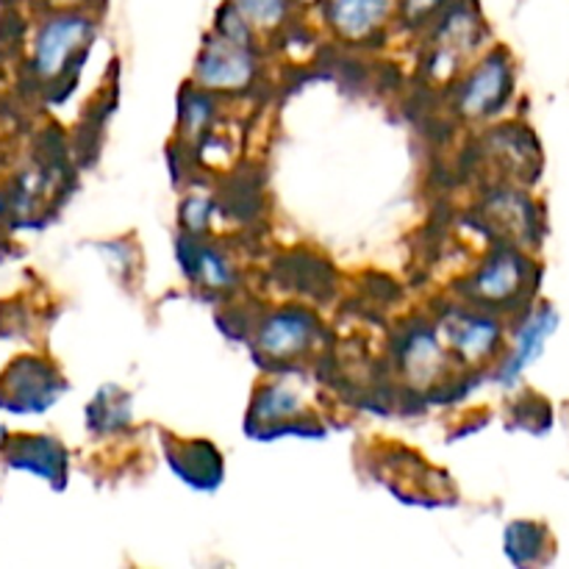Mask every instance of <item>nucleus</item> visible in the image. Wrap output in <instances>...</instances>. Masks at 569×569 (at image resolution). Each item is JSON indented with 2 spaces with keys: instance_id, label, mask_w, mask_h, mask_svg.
<instances>
[{
  "instance_id": "13",
  "label": "nucleus",
  "mask_w": 569,
  "mask_h": 569,
  "mask_svg": "<svg viewBox=\"0 0 569 569\" xmlns=\"http://www.w3.org/2000/svg\"><path fill=\"white\" fill-rule=\"evenodd\" d=\"M545 539H548V531L537 522H515L506 531V556L515 565H537Z\"/></svg>"
},
{
  "instance_id": "15",
  "label": "nucleus",
  "mask_w": 569,
  "mask_h": 569,
  "mask_svg": "<svg viewBox=\"0 0 569 569\" xmlns=\"http://www.w3.org/2000/svg\"><path fill=\"white\" fill-rule=\"evenodd\" d=\"M233 6H237L253 26L272 28L283 20V14H287L289 0H233Z\"/></svg>"
},
{
  "instance_id": "17",
  "label": "nucleus",
  "mask_w": 569,
  "mask_h": 569,
  "mask_svg": "<svg viewBox=\"0 0 569 569\" xmlns=\"http://www.w3.org/2000/svg\"><path fill=\"white\" fill-rule=\"evenodd\" d=\"M206 220H209V203L206 200H189L183 206V222H187L192 231H203Z\"/></svg>"
},
{
  "instance_id": "11",
  "label": "nucleus",
  "mask_w": 569,
  "mask_h": 569,
  "mask_svg": "<svg viewBox=\"0 0 569 569\" xmlns=\"http://www.w3.org/2000/svg\"><path fill=\"white\" fill-rule=\"evenodd\" d=\"M178 250H181L183 267H187L194 278H200L203 283H209V287L214 289H226L233 283L231 267H228L226 259L217 256L211 248L183 239V242L178 244Z\"/></svg>"
},
{
  "instance_id": "18",
  "label": "nucleus",
  "mask_w": 569,
  "mask_h": 569,
  "mask_svg": "<svg viewBox=\"0 0 569 569\" xmlns=\"http://www.w3.org/2000/svg\"><path fill=\"white\" fill-rule=\"evenodd\" d=\"M439 6H442V0H403V14L409 20H422L431 11H437Z\"/></svg>"
},
{
  "instance_id": "4",
  "label": "nucleus",
  "mask_w": 569,
  "mask_h": 569,
  "mask_svg": "<svg viewBox=\"0 0 569 569\" xmlns=\"http://www.w3.org/2000/svg\"><path fill=\"white\" fill-rule=\"evenodd\" d=\"M511 92V70L503 56H489L481 67L470 76L465 92H461V111L467 117L492 114L503 106L506 94Z\"/></svg>"
},
{
  "instance_id": "12",
  "label": "nucleus",
  "mask_w": 569,
  "mask_h": 569,
  "mask_svg": "<svg viewBox=\"0 0 569 569\" xmlns=\"http://www.w3.org/2000/svg\"><path fill=\"white\" fill-rule=\"evenodd\" d=\"M445 356L442 348L437 345V339L431 333L420 331L417 337H411L403 348V367L411 378H415L420 387H426L428 381L437 378V372L442 370Z\"/></svg>"
},
{
  "instance_id": "10",
  "label": "nucleus",
  "mask_w": 569,
  "mask_h": 569,
  "mask_svg": "<svg viewBox=\"0 0 569 569\" xmlns=\"http://www.w3.org/2000/svg\"><path fill=\"white\" fill-rule=\"evenodd\" d=\"M448 333L453 339L456 350H459L465 359H481L489 350L498 345L500 331L492 320H483V317H453L448 320Z\"/></svg>"
},
{
  "instance_id": "2",
  "label": "nucleus",
  "mask_w": 569,
  "mask_h": 569,
  "mask_svg": "<svg viewBox=\"0 0 569 569\" xmlns=\"http://www.w3.org/2000/svg\"><path fill=\"white\" fill-rule=\"evenodd\" d=\"M92 37V22L81 14H59L37 37V72L42 78H56L67 67L70 56Z\"/></svg>"
},
{
  "instance_id": "6",
  "label": "nucleus",
  "mask_w": 569,
  "mask_h": 569,
  "mask_svg": "<svg viewBox=\"0 0 569 569\" xmlns=\"http://www.w3.org/2000/svg\"><path fill=\"white\" fill-rule=\"evenodd\" d=\"M556 326H559V315H556L550 306L539 309L537 315L526 322V328H522L520 337H517L515 353H511V359L506 361L503 372H500V383H515L517 378L522 376V370L531 367L533 361L542 356L545 342L553 337Z\"/></svg>"
},
{
  "instance_id": "5",
  "label": "nucleus",
  "mask_w": 569,
  "mask_h": 569,
  "mask_svg": "<svg viewBox=\"0 0 569 569\" xmlns=\"http://www.w3.org/2000/svg\"><path fill=\"white\" fill-rule=\"evenodd\" d=\"M315 317L306 315L300 309H287L272 315L270 320L261 326L259 345L267 356L272 359H292V356L303 353L315 337Z\"/></svg>"
},
{
  "instance_id": "8",
  "label": "nucleus",
  "mask_w": 569,
  "mask_h": 569,
  "mask_svg": "<svg viewBox=\"0 0 569 569\" xmlns=\"http://www.w3.org/2000/svg\"><path fill=\"white\" fill-rule=\"evenodd\" d=\"M526 281V264L515 253H500L481 270L472 281V292L478 300H506L517 295Z\"/></svg>"
},
{
  "instance_id": "3",
  "label": "nucleus",
  "mask_w": 569,
  "mask_h": 569,
  "mask_svg": "<svg viewBox=\"0 0 569 569\" xmlns=\"http://www.w3.org/2000/svg\"><path fill=\"white\" fill-rule=\"evenodd\" d=\"M0 383L6 387L0 406L11 411H44L61 395L56 372L31 359L17 361Z\"/></svg>"
},
{
  "instance_id": "19",
  "label": "nucleus",
  "mask_w": 569,
  "mask_h": 569,
  "mask_svg": "<svg viewBox=\"0 0 569 569\" xmlns=\"http://www.w3.org/2000/svg\"><path fill=\"white\" fill-rule=\"evenodd\" d=\"M0 439H3V428H0Z\"/></svg>"
},
{
  "instance_id": "14",
  "label": "nucleus",
  "mask_w": 569,
  "mask_h": 569,
  "mask_svg": "<svg viewBox=\"0 0 569 569\" xmlns=\"http://www.w3.org/2000/svg\"><path fill=\"white\" fill-rule=\"evenodd\" d=\"M300 411V395L289 387H270L261 392L259 403L253 409V420L264 422V428L276 426V422L295 420Z\"/></svg>"
},
{
  "instance_id": "9",
  "label": "nucleus",
  "mask_w": 569,
  "mask_h": 569,
  "mask_svg": "<svg viewBox=\"0 0 569 569\" xmlns=\"http://www.w3.org/2000/svg\"><path fill=\"white\" fill-rule=\"evenodd\" d=\"M6 456H9V461L14 467L37 472V476L50 478V481L59 478L61 470H64V450L53 439H17Z\"/></svg>"
},
{
  "instance_id": "7",
  "label": "nucleus",
  "mask_w": 569,
  "mask_h": 569,
  "mask_svg": "<svg viewBox=\"0 0 569 569\" xmlns=\"http://www.w3.org/2000/svg\"><path fill=\"white\" fill-rule=\"evenodd\" d=\"M392 0H331L328 3V20L342 37L361 39L376 31L389 14Z\"/></svg>"
},
{
  "instance_id": "1",
  "label": "nucleus",
  "mask_w": 569,
  "mask_h": 569,
  "mask_svg": "<svg viewBox=\"0 0 569 569\" xmlns=\"http://www.w3.org/2000/svg\"><path fill=\"white\" fill-rule=\"evenodd\" d=\"M256 61L250 53V44L233 42V39L211 37L206 42V50L200 53L198 67H194V76L198 83L211 89H239L253 78Z\"/></svg>"
},
{
  "instance_id": "16",
  "label": "nucleus",
  "mask_w": 569,
  "mask_h": 569,
  "mask_svg": "<svg viewBox=\"0 0 569 569\" xmlns=\"http://www.w3.org/2000/svg\"><path fill=\"white\" fill-rule=\"evenodd\" d=\"M181 114H183V128H187V131H198V128L206 126V120H209L211 114L209 98H203V94L183 98Z\"/></svg>"
}]
</instances>
